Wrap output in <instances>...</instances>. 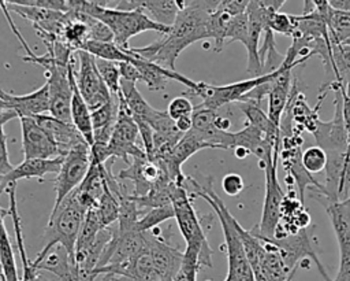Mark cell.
Returning a JSON list of instances; mask_svg holds the SVG:
<instances>
[{"instance_id":"cell-4","label":"cell","mask_w":350,"mask_h":281,"mask_svg":"<svg viewBox=\"0 0 350 281\" xmlns=\"http://www.w3.org/2000/svg\"><path fill=\"white\" fill-rule=\"evenodd\" d=\"M171 206L174 208V218L176 219L180 234L186 241V247H196L200 251V266L212 267L213 251L206 240V236L201 228L200 219L193 208L187 189L185 185L172 182L170 189Z\"/></svg>"},{"instance_id":"cell-5","label":"cell","mask_w":350,"mask_h":281,"mask_svg":"<svg viewBox=\"0 0 350 281\" xmlns=\"http://www.w3.org/2000/svg\"><path fill=\"white\" fill-rule=\"evenodd\" d=\"M265 239L271 243V245L275 248V251L280 255V258L288 271L295 274L298 267L302 263H309V259H310L314 262V265H316L319 273L323 276L324 281H332V278L328 276L327 270L324 269L323 263L320 262V259L316 255L314 245L317 241L314 239L313 229L310 230V226L297 232L295 234L287 236L284 239H273V237H265Z\"/></svg>"},{"instance_id":"cell-12","label":"cell","mask_w":350,"mask_h":281,"mask_svg":"<svg viewBox=\"0 0 350 281\" xmlns=\"http://www.w3.org/2000/svg\"><path fill=\"white\" fill-rule=\"evenodd\" d=\"M22 130L23 159L63 158L59 147L33 118H19Z\"/></svg>"},{"instance_id":"cell-25","label":"cell","mask_w":350,"mask_h":281,"mask_svg":"<svg viewBox=\"0 0 350 281\" xmlns=\"http://www.w3.org/2000/svg\"><path fill=\"white\" fill-rule=\"evenodd\" d=\"M327 27L331 45H340L350 38V12L332 10L329 7Z\"/></svg>"},{"instance_id":"cell-11","label":"cell","mask_w":350,"mask_h":281,"mask_svg":"<svg viewBox=\"0 0 350 281\" xmlns=\"http://www.w3.org/2000/svg\"><path fill=\"white\" fill-rule=\"evenodd\" d=\"M78 56V70H75L77 88L88 104L89 110L93 111L112 99V95L103 82L97 67L96 59L86 51H77Z\"/></svg>"},{"instance_id":"cell-3","label":"cell","mask_w":350,"mask_h":281,"mask_svg":"<svg viewBox=\"0 0 350 281\" xmlns=\"http://www.w3.org/2000/svg\"><path fill=\"white\" fill-rule=\"evenodd\" d=\"M86 210L78 200L77 189L52 210L45 230V244L37 256L45 255L53 245H62L74 262L77 239L85 219Z\"/></svg>"},{"instance_id":"cell-6","label":"cell","mask_w":350,"mask_h":281,"mask_svg":"<svg viewBox=\"0 0 350 281\" xmlns=\"http://www.w3.org/2000/svg\"><path fill=\"white\" fill-rule=\"evenodd\" d=\"M279 151H280V136L275 143L272 155L267 158L262 166V170L265 174V196H264L262 212H261V219L258 226L252 229L264 237H273L276 225L280 218V204L286 195L278 178Z\"/></svg>"},{"instance_id":"cell-23","label":"cell","mask_w":350,"mask_h":281,"mask_svg":"<svg viewBox=\"0 0 350 281\" xmlns=\"http://www.w3.org/2000/svg\"><path fill=\"white\" fill-rule=\"evenodd\" d=\"M237 104L246 117V123L254 126L267 136L276 137L279 134V126L269 121L268 115L260 108L258 104L253 101H237Z\"/></svg>"},{"instance_id":"cell-21","label":"cell","mask_w":350,"mask_h":281,"mask_svg":"<svg viewBox=\"0 0 350 281\" xmlns=\"http://www.w3.org/2000/svg\"><path fill=\"white\" fill-rule=\"evenodd\" d=\"M74 56H75V53H74ZM74 56L70 60V69H68V77H70L71 92H72V95H71V123L79 132V134L83 137V140L88 143V145L92 147L93 145V127H92V121H90V110L77 88L75 69H74L75 58Z\"/></svg>"},{"instance_id":"cell-29","label":"cell","mask_w":350,"mask_h":281,"mask_svg":"<svg viewBox=\"0 0 350 281\" xmlns=\"http://www.w3.org/2000/svg\"><path fill=\"white\" fill-rule=\"evenodd\" d=\"M96 67L109 93L112 96H118L120 92V73L118 63L104 59H96Z\"/></svg>"},{"instance_id":"cell-32","label":"cell","mask_w":350,"mask_h":281,"mask_svg":"<svg viewBox=\"0 0 350 281\" xmlns=\"http://www.w3.org/2000/svg\"><path fill=\"white\" fill-rule=\"evenodd\" d=\"M267 26L273 33H280L283 36L291 37L294 33V23L291 19V15L279 12V11H271L267 19Z\"/></svg>"},{"instance_id":"cell-10","label":"cell","mask_w":350,"mask_h":281,"mask_svg":"<svg viewBox=\"0 0 350 281\" xmlns=\"http://www.w3.org/2000/svg\"><path fill=\"white\" fill-rule=\"evenodd\" d=\"M74 56V55H72ZM68 63H62L53 58L44 70L49 89V115L63 122L71 123V84L68 77Z\"/></svg>"},{"instance_id":"cell-20","label":"cell","mask_w":350,"mask_h":281,"mask_svg":"<svg viewBox=\"0 0 350 281\" xmlns=\"http://www.w3.org/2000/svg\"><path fill=\"white\" fill-rule=\"evenodd\" d=\"M62 164V158L55 159H23L19 164L14 166L11 171L1 180L0 192H3L8 185L16 184L19 180L40 178L42 180L49 173H57Z\"/></svg>"},{"instance_id":"cell-43","label":"cell","mask_w":350,"mask_h":281,"mask_svg":"<svg viewBox=\"0 0 350 281\" xmlns=\"http://www.w3.org/2000/svg\"><path fill=\"white\" fill-rule=\"evenodd\" d=\"M5 215H8V210L0 208V237L7 233V229H5V225H4V217Z\"/></svg>"},{"instance_id":"cell-15","label":"cell","mask_w":350,"mask_h":281,"mask_svg":"<svg viewBox=\"0 0 350 281\" xmlns=\"http://www.w3.org/2000/svg\"><path fill=\"white\" fill-rule=\"evenodd\" d=\"M310 195L324 207L331 221L339 247L350 248V197L332 201L317 189H310Z\"/></svg>"},{"instance_id":"cell-18","label":"cell","mask_w":350,"mask_h":281,"mask_svg":"<svg viewBox=\"0 0 350 281\" xmlns=\"http://www.w3.org/2000/svg\"><path fill=\"white\" fill-rule=\"evenodd\" d=\"M297 66H301L298 63L287 64L282 62L279 74L271 81V88L268 93V118L272 123L279 126L280 118L283 115V111L287 106L290 88H291V71Z\"/></svg>"},{"instance_id":"cell-40","label":"cell","mask_w":350,"mask_h":281,"mask_svg":"<svg viewBox=\"0 0 350 281\" xmlns=\"http://www.w3.org/2000/svg\"><path fill=\"white\" fill-rule=\"evenodd\" d=\"M118 66H119L120 80H124V81H129V82H134V84L141 81L139 73H138V70L135 69V66L133 63H130V62H120V63H118Z\"/></svg>"},{"instance_id":"cell-19","label":"cell","mask_w":350,"mask_h":281,"mask_svg":"<svg viewBox=\"0 0 350 281\" xmlns=\"http://www.w3.org/2000/svg\"><path fill=\"white\" fill-rule=\"evenodd\" d=\"M33 119L55 141V144L59 147L62 152V156H64L68 152V149H71L74 145L85 141L72 123H67L60 119H56L49 114H41V115L33 117Z\"/></svg>"},{"instance_id":"cell-14","label":"cell","mask_w":350,"mask_h":281,"mask_svg":"<svg viewBox=\"0 0 350 281\" xmlns=\"http://www.w3.org/2000/svg\"><path fill=\"white\" fill-rule=\"evenodd\" d=\"M0 100L12 108L18 118H33L49 112V89L46 82L25 95H15L0 89Z\"/></svg>"},{"instance_id":"cell-36","label":"cell","mask_w":350,"mask_h":281,"mask_svg":"<svg viewBox=\"0 0 350 281\" xmlns=\"http://www.w3.org/2000/svg\"><path fill=\"white\" fill-rule=\"evenodd\" d=\"M14 166L10 162L8 158V149H7V137L4 133V125L0 123V182L1 180L11 171Z\"/></svg>"},{"instance_id":"cell-42","label":"cell","mask_w":350,"mask_h":281,"mask_svg":"<svg viewBox=\"0 0 350 281\" xmlns=\"http://www.w3.org/2000/svg\"><path fill=\"white\" fill-rule=\"evenodd\" d=\"M328 5L332 10L350 12V0H328Z\"/></svg>"},{"instance_id":"cell-27","label":"cell","mask_w":350,"mask_h":281,"mask_svg":"<svg viewBox=\"0 0 350 281\" xmlns=\"http://www.w3.org/2000/svg\"><path fill=\"white\" fill-rule=\"evenodd\" d=\"M101 229H104V228H103L101 221H100V218H98L97 210H96V208L88 210V211H86V215H85V219H83V222H82V226H81L78 239H77L75 252H77V251H81V249H83V248H86V247L96 239V236L98 234V232H100Z\"/></svg>"},{"instance_id":"cell-39","label":"cell","mask_w":350,"mask_h":281,"mask_svg":"<svg viewBox=\"0 0 350 281\" xmlns=\"http://www.w3.org/2000/svg\"><path fill=\"white\" fill-rule=\"evenodd\" d=\"M340 97H342V118H343V125H345L346 137H347L346 155H350V97L345 95L342 86H340Z\"/></svg>"},{"instance_id":"cell-44","label":"cell","mask_w":350,"mask_h":281,"mask_svg":"<svg viewBox=\"0 0 350 281\" xmlns=\"http://www.w3.org/2000/svg\"><path fill=\"white\" fill-rule=\"evenodd\" d=\"M234 155L238 158V159H243L249 155V152L243 148H234Z\"/></svg>"},{"instance_id":"cell-26","label":"cell","mask_w":350,"mask_h":281,"mask_svg":"<svg viewBox=\"0 0 350 281\" xmlns=\"http://www.w3.org/2000/svg\"><path fill=\"white\" fill-rule=\"evenodd\" d=\"M98 218L101 221L103 228H109L113 222L118 221L119 215V201L116 196L108 189L107 184L104 186V192L100 196L97 206H96Z\"/></svg>"},{"instance_id":"cell-13","label":"cell","mask_w":350,"mask_h":281,"mask_svg":"<svg viewBox=\"0 0 350 281\" xmlns=\"http://www.w3.org/2000/svg\"><path fill=\"white\" fill-rule=\"evenodd\" d=\"M335 112L332 119L329 121H319L316 130L312 133L316 145L329 152L345 154L347 151V137L342 118V97H340V88L335 92Z\"/></svg>"},{"instance_id":"cell-41","label":"cell","mask_w":350,"mask_h":281,"mask_svg":"<svg viewBox=\"0 0 350 281\" xmlns=\"http://www.w3.org/2000/svg\"><path fill=\"white\" fill-rule=\"evenodd\" d=\"M175 122V126H176V129L182 133V134H185V133H187V132H190L191 130V127H193V122H191V115H187V117H180V118H178L176 121H174Z\"/></svg>"},{"instance_id":"cell-2","label":"cell","mask_w":350,"mask_h":281,"mask_svg":"<svg viewBox=\"0 0 350 281\" xmlns=\"http://www.w3.org/2000/svg\"><path fill=\"white\" fill-rule=\"evenodd\" d=\"M212 177L201 182L197 181L196 178L186 177L185 184L191 185V195H189V197H202L212 207V210L219 218L228 258V271L224 281H254L253 271L249 266L241 239L235 229V218L224 206L220 196L212 189Z\"/></svg>"},{"instance_id":"cell-1","label":"cell","mask_w":350,"mask_h":281,"mask_svg":"<svg viewBox=\"0 0 350 281\" xmlns=\"http://www.w3.org/2000/svg\"><path fill=\"white\" fill-rule=\"evenodd\" d=\"M219 1H187L182 0V7L167 34L141 48H130L142 59L175 70L178 56L189 45L206 37V22Z\"/></svg>"},{"instance_id":"cell-38","label":"cell","mask_w":350,"mask_h":281,"mask_svg":"<svg viewBox=\"0 0 350 281\" xmlns=\"http://www.w3.org/2000/svg\"><path fill=\"white\" fill-rule=\"evenodd\" d=\"M21 281H56V280L53 276H51L45 271H41V270H37L33 266V263L30 262L27 266L22 267Z\"/></svg>"},{"instance_id":"cell-34","label":"cell","mask_w":350,"mask_h":281,"mask_svg":"<svg viewBox=\"0 0 350 281\" xmlns=\"http://www.w3.org/2000/svg\"><path fill=\"white\" fill-rule=\"evenodd\" d=\"M193 104L191 101L187 99V97H183V96H176L174 97L170 104H168V108H167V114L168 117L172 119V121H176L178 118L180 117H187V115H191L193 114Z\"/></svg>"},{"instance_id":"cell-37","label":"cell","mask_w":350,"mask_h":281,"mask_svg":"<svg viewBox=\"0 0 350 281\" xmlns=\"http://www.w3.org/2000/svg\"><path fill=\"white\" fill-rule=\"evenodd\" d=\"M332 281H350V248L339 247V267Z\"/></svg>"},{"instance_id":"cell-24","label":"cell","mask_w":350,"mask_h":281,"mask_svg":"<svg viewBox=\"0 0 350 281\" xmlns=\"http://www.w3.org/2000/svg\"><path fill=\"white\" fill-rule=\"evenodd\" d=\"M231 15L223 11L219 7V3L215 8V11L209 15L206 22V37L215 40V52H220L226 47V33L228 23L231 21Z\"/></svg>"},{"instance_id":"cell-17","label":"cell","mask_w":350,"mask_h":281,"mask_svg":"<svg viewBox=\"0 0 350 281\" xmlns=\"http://www.w3.org/2000/svg\"><path fill=\"white\" fill-rule=\"evenodd\" d=\"M115 3V8L118 10L130 11L141 8L152 21L167 27L172 26L182 7V1L179 0H129Z\"/></svg>"},{"instance_id":"cell-30","label":"cell","mask_w":350,"mask_h":281,"mask_svg":"<svg viewBox=\"0 0 350 281\" xmlns=\"http://www.w3.org/2000/svg\"><path fill=\"white\" fill-rule=\"evenodd\" d=\"M174 218V208L172 206H164L157 208H150L142 217L138 219L135 225V230L138 232H149L154 228H157L161 222H165L167 219Z\"/></svg>"},{"instance_id":"cell-35","label":"cell","mask_w":350,"mask_h":281,"mask_svg":"<svg viewBox=\"0 0 350 281\" xmlns=\"http://www.w3.org/2000/svg\"><path fill=\"white\" fill-rule=\"evenodd\" d=\"M243 188H245L243 178H242V175H239L237 173H228L221 180V189L228 196L239 195L243 191Z\"/></svg>"},{"instance_id":"cell-45","label":"cell","mask_w":350,"mask_h":281,"mask_svg":"<svg viewBox=\"0 0 350 281\" xmlns=\"http://www.w3.org/2000/svg\"><path fill=\"white\" fill-rule=\"evenodd\" d=\"M0 273H1V263H0Z\"/></svg>"},{"instance_id":"cell-7","label":"cell","mask_w":350,"mask_h":281,"mask_svg":"<svg viewBox=\"0 0 350 281\" xmlns=\"http://www.w3.org/2000/svg\"><path fill=\"white\" fill-rule=\"evenodd\" d=\"M278 70H273L268 74H262L260 77H253L249 80L227 84V85H211L206 82H197L194 89H189V95L198 96L202 99V107L209 110H219L220 107L228 104V103H237L245 95H247L250 90H253L260 84L265 82L267 80L272 78L278 74Z\"/></svg>"},{"instance_id":"cell-8","label":"cell","mask_w":350,"mask_h":281,"mask_svg":"<svg viewBox=\"0 0 350 281\" xmlns=\"http://www.w3.org/2000/svg\"><path fill=\"white\" fill-rule=\"evenodd\" d=\"M90 164V147L86 141L74 145L62 158V164L55 180V204L56 208L64 197L75 191L83 181ZM52 208V210H53Z\"/></svg>"},{"instance_id":"cell-9","label":"cell","mask_w":350,"mask_h":281,"mask_svg":"<svg viewBox=\"0 0 350 281\" xmlns=\"http://www.w3.org/2000/svg\"><path fill=\"white\" fill-rule=\"evenodd\" d=\"M119 107L116 122L108 143V152L112 159L120 158L127 164L133 158L146 156L142 147L137 144V138L139 137L137 123L126 107L124 101L118 96Z\"/></svg>"},{"instance_id":"cell-33","label":"cell","mask_w":350,"mask_h":281,"mask_svg":"<svg viewBox=\"0 0 350 281\" xmlns=\"http://www.w3.org/2000/svg\"><path fill=\"white\" fill-rule=\"evenodd\" d=\"M246 34H247V15L246 12L232 16L228 27H227V33H226V45H228L232 41H239V42H245L246 40Z\"/></svg>"},{"instance_id":"cell-16","label":"cell","mask_w":350,"mask_h":281,"mask_svg":"<svg viewBox=\"0 0 350 281\" xmlns=\"http://www.w3.org/2000/svg\"><path fill=\"white\" fill-rule=\"evenodd\" d=\"M131 51V49H130ZM131 53L134 55L131 62L135 69L138 70L139 73V77H141V81L150 89V90H163L165 88V84L170 81V80H175L180 84H183L187 89H194L196 88V84L194 81L189 80L187 77L182 75L180 73H178L176 70H167V69H163L161 66L159 64H154L152 62H148L145 59H142L141 56L135 55L133 51Z\"/></svg>"},{"instance_id":"cell-22","label":"cell","mask_w":350,"mask_h":281,"mask_svg":"<svg viewBox=\"0 0 350 281\" xmlns=\"http://www.w3.org/2000/svg\"><path fill=\"white\" fill-rule=\"evenodd\" d=\"M81 49L86 51L88 53H90L96 59H104V60H109V62H115V63L131 62V59L134 56L131 53L130 48L129 49H122L115 42H100V41L88 40L82 45Z\"/></svg>"},{"instance_id":"cell-28","label":"cell","mask_w":350,"mask_h":281,"mask_svg":"<svg viewBox=\"0 0 350 281\" xmlns=\"http://www.w3.org/2000/svg\"><path fill=\"white\" fill-rule=\"evenodd\" d=\"M200 251L196 247H186L180 266L172 281H197V273L201 267L198 263Z\"/></svg>"},{"instance_id":"cell-31","label":"cell","mask_w":350,"mask_h":281,"mask_svg":"<svg viewBox=\"0 0 350 281\" xmlns=\"http://www.w3.org/2000/svg\"><path fill=\"white\" fill-rule=\"evenodd\" d=\"M301 162L302 166L310 173H320L325 169L327 164V154L324 149H321L317 145H310L306 149L302 151L301 155Z\"/></svg>"}]
</instances>
